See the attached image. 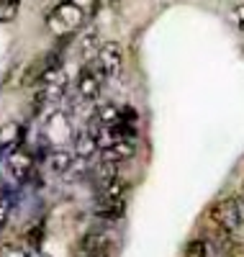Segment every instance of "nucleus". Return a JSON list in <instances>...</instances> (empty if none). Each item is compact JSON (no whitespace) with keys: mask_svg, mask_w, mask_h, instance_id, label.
Segmentation results:
<instances>
[{"mask_svg":"<svg viewBox=\"0 0 244 257\" xmlns=\"http://www.w3.org/2000/svg\"><path fill=\"white\" fill-rule=\"evenodd\" d=\"M80 47H82V57H87L93 49H100V47H98V34H95V31H87Z\"/></svg>","mask_w":244,"mask_h":257,"instance_id":"nucleus-18","label":"nucleus"},{"mask_svg":"<svg viewBox=\"0 0 244 257\" xmlns=\"http://www.w3.org/2000/svg\"><path fill=\"white\" fill-rule=\"evenodd\" d=\"M21 139H24V126L18 121L0 123V152H3V149H16L21 144Z\"/></svg>","mask_w":244,"mask_h":257,"instance_id":"nucleus-8","label":"nucleus"},{"mask_svg":"<svg viewBox=\"0 0 244 257\" xmlns=\"http://www.w3.org/2000/svg\"><path fill=\"white\" fill-rule=\"evenodd\" d=\"M95 62H98V67L103 70L105 80H108V77H118V75H121V67H124L121 44H116V41H105V44H100Z\"/></svg>","mask_w":244,"mask_h":257,"instance_id":"nucleus-4","label":"nucleus"},{"mask_svg":"<svg viewBox=\"0 0 244 257\" xmlns=\"http://www.w3.org/2000/svg\"><path fill=\"white\" fill-rule=\"evenodd\" d=\"M234 21H236V26L244 31V3H239V6L234 8Z\"/></svg>","mask_w":244,"mask_h":257,"instance_id":"nucleus-20","label":"nucleus"},{"mask_svg":"<svg viewBox=\"0 0 244 257\" xmlns=\"http://www.w3.org/2000/svg\"><path fill=\"white\" fill-rule=\"evenodd\" d=\"M95 121L100 123V126H113V123H118L121 121V108L118 105H113V103H103L100 108L95 111Z\"/></svg>","mask_w":244,"mask_h":257,"instance_id":"nucleus-12","label":"nucleus"},{"mask_svg":"<svg viewBox=\"0 0 244 257\" xmlns=\"http://www.w3.org/2000/svg\"><path fill=\"white\" fill-rule=\"evenodd\" d=\"M108 134L113 142H121V139H134L137 137V123H126V121H118L113 126H108Z\"/></svg>","mask_w":244,"mask_h":257,"instance_id":"nucleus-13","label":"nucleus"},{"mask_svg":"<svg viewBox=\"0 0 244 257\" xmlns=\"http://www.w3.org/2000/svg\"><path fill=\"white\" fill-rule=\"evenodd\" d=\"M110 0H95V6H108Z\"/></svg>","mask_w":244,"mask_h":257,"instance_id":"nucleus-23","label":"nucleus"},{"mask_svg":"<svg viewBox=\"0 0 244 257\" xmlns=\"http://www.w3.org/2000/svg\"><path fill=\"white\" fill-rule=\"evenodd\" d=\"M3 257H29V252L18 244H6L3 247Z\"/></svg>","mask_w":244,"mask_h":257,"instance_id":"nucleus-19","label":"nucleus"},{"mask_svg":"<svg viewBox=\"0 0 244 257\" xmlns=\"http://www.w3.org/2000/svg\"><path fill=\"white\" fill-rule=\"evenodd\" d=\"M85 257H110L108 249H98V252H90V254H85Z\"/></svg>","mask_w":244,"mask_h":257,"instance_id":"nucleus-22","label":"nucleus"},{"mask_svg":"<svg viewBox=\"0 0 244 257\" xmlns=\"http://www.w3.org/2000/svg\"><path fill=\"white\" fill-rule=\"evenodd\" d=\"M85 24V11L72 3V0H64V3H59L49 16H47V26L54 36H70L75 34L80 26Z\"/></svg>","mask_w":244,"mask_h":257,"instance_id":"nucleus-1","label":"nucleus"},{"mask_svg":"<svg viewBox=\"0 0 244 257\" xmlns=\"http://www.w3.org/2000/svg\"><path fill=\"white\" fill-rule=\"evenodd\" d=\"M80 249L85 254L98 252V249H108V237H105V234H98V231H87L85 237L80 239Z\"/></svg>","mask_w":244,"mask_h":257,"instance_id":"nucleus-11","label":"nucleus"},{"mask_svg":"<svg viewBox=\"0 0 244 257\" xmlns=\"http://www.w3.org/2000/svg\"><path fill=\"white\" fill-rule=\"evenodd\" d=\"M221 257H231V254H221Z\"/></svg>","mask_w":244,"mask_h":257,"instance_id":"nucleus-24","label":"nucleus"},{"mask_svg":"<svg viewBox=\"0 0 244 257\" xmlns=\"http://www.w3.org/2000/svg\"><path fill=\"white\" fill-rule=\"evenodd\" d=\"M211 252H213L211 249V242L203 239V237L188 242V247H185V257H211Z\"/></svg>","mask_w":244,"mask_h":257,"instance_id":"nucleus-15","label":"nucleus"},{"mask_svg":"<svg viewBox=\"0 0 244 257\" xmlns=\"http://www.w3.org/2000/svg\"><path fill=\"white\" fill-rule=\"evenodd\" d=\"M47 167L57 175L67 173V170L72 167V155L67 152V149H52V152L47 155Z\"/></svg>","mask_w":244,"mask_h":257,"instance_id":"nucleus-9","label":"nucleus"},{"mask_svg":"<svg viewBox=\"0 0 244 257\" xmlns=\"http://www.w3.org/2000/svg\"><path fill=\"white\" fill-rule=\"evenodd\" d=\"M98 216L103 219H124V213H126V201H113V198H100L98 208H95Z\"/></svg>","mask_w":244,"mask_h":257,"instance_id":"nucleus-10","label":"nucleus"},{"mask_svg":"<svg viewBox=\"0 0 244 257\" xmlns=\"http://www.w3.org/2000/svg\"><path fill=\"white\" fill-rule=\"evenodd\" d=\"M137 155V144L134 139H121V142H110L105 149H103V162H124V160H131Z\"/></svg>","mask_w":244,"mask_h":257,"instance_id":"nucleus-7","label":"nucleus"},{"mask_svg":"<svg viewBox=\"0 0 244 257\" xmlns=\"http://www.w3.org/2000/svg\"><path fill=\"white\" fill-rule=\"evenodd\" d=\"M95 178H98L100 188H105L108 183H113V180L118 178V165H116V162H103V165L98 167V173H95Z\"/></svg>","mask_w":244,"mask_h":257,"instance_id":"nucleus-16","label":"nucleus"},{"mask_svg":"<svg viewBox=\"0 0 244 257\" xmlns=\"http://www.w3.org/2000/svg\"><path fill=\"white\" fill-rule=\"evenodd\" d=\"M211 219L216 221V226H218L221 231H229V234L239 231V229H241V221H244L241 208H239V201L226 198V201L216 203V206L211 208Z\"/></svg>","mask_w":244,"mask_h":257,"instance_id":"nucleus-2","label":"nucleus"},{"mask_svg":"<svg viewBox=\"0 0 244 257\" xmlns=\"http://www.w3.org/2000/svg\"><path fill=\"white\" fill-rule=\"evenodd\" d=\"M8 167H11V173L18 178V180H24V178H29V173H31V167H34V157H31V152L26 147H16V149H11L8 152Z\"/></svg>","mask_w":244,"mask_h":257,"instance_id":"nucleus-6","label":"nucleus"},{"mask_svg":"<svg viewBox=\"0 0 244 257\" xmlns=\"http://www.w3.org/2000/svg\"><path fill=\"white\" fill-rule=\"evenodd\" d=\"M72 149H75V155L80 160H90L100 149V132L98 128H90V126L80 128V132L75 134V139H72Z\"/></svg>","mask_w":244,"mask_h":257,"instance_id":"nucleus-5","label":"nucleus"},{"mask_svg":"<svg viewBox=\"0 0 244 257\" xmlns=\"http://www.w3.org/2000/svg\"><path fill=\"white\" fill-rule=\"evenodd\" d=\"M18 11H21V0H0V24L16 21Z\"/></svg>","mask_w":244,"mask_h":257,"instance_id":"nucleus-17","label":"nucleus"},{"mask_svg":"<svg viewBox=\"0 0 244 257\" xmlns=\"http://www.w3.org/2000/svg\"><path fill=\"white\" fill-rule=\"evenodd\" d=\"M103 190V196L100 198H113V201H124V196H126V190H129V183L126 180H121V178H116L113 183H108L105 188H100Z\"/></svg>","mask_w":244,"mask_h":257,"instance_id":"nucleus-14","label":"nucleus"},{"mask_svg":"<svg viewBox=\"0 0 244 257\" xmlns=\"http://www.w3.org/2000/svg\"><path fill=\"white\" fill-rule=\"evenodd\" d=\"M6 219H8V211H6V206H3V203H0V229H3Z\"/></svg>","mask_w":244,"mask_h":257,"instance_id":"nucleus-21","label":"nucleus"},{"mask_svg":"<svg viewBox=\"0 0 244 257\" xmlns=\"http://www.w3.org/2000/svg\"><path fill=\"white\" fill-rule=\"evenodd\" d=\"M103 82H105V75L98 67V62L85 64V67L80 70V75H77V95L82 100H95L100 95Z\"/></svg>","mask_w":244,"mask_h":257,"instance_id":"nucleus-3","label":"nucleus"}]
</instances>
